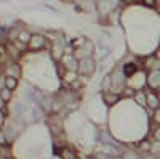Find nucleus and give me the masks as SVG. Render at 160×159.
Returning a JSON list of instances; mask_svg holds the SVG:
<instances>
[{"label": "nucleus", "mask_w": 160, "mask_h": 159, "mask_svg": "<svg viewBox=\"0 0 160 159\" xmlns=\"http://www.w3.org/2000/svg\"><path fill=\"white\" fill-rule=\"evenodd\" d=\"M122 24L125 26L127 44L131 55L146 56L160 45V15L155 10L128 5L122 13Z\"/></svg>", "instance_id": "f257e3e1"}, {"label": "nucleus", "mask_w": 160, "mask_h": 159, "mask_svg": "<svg viewBox=\"0 0 160 159\" xmlns=\"http://www.w3.org/2000/svg\"><path fill=\"white\" fill-rule=\"evenodd\" d=\"M50 48V39L45 32H32L31 40L28 44V51L31 53H40V51H48Z\"/></svg>", "instance_id": "f03ea898"}, {"label": "nucleus", "mask_w": 160, "mask_h": 159, "mask_svg": "<svg viewBox=\"0 0 160 159\" xmlns=\"http://www.w3.org/2000/svg\"><path fill=\"white\" fill-rule=\"evenodd\" d=\"M98 60L95 56H87V58H82L78 60V68H77V72L78 76L82 77H87V79H91L95 77V74L98 72Z\"/></svg>", "instance_id": "7ed1b4c3"}, {"label": "nucleus", "mask_w": 160, "mask_h": 159, "mask_svg": "<svg viewBox=\"0 0 160 159\" xmlns=\"http://www.w3.org/2000/svg\"><path fill=\"white\" fill-rule=\"evenodd\" d=\"M120 2H122V0H95V3H96V15H98V18L106 19L109 15H112L114 11H117V10H118Z\"/></svg>", "instance_id": "20e7f679"}, {"label": "nucleus", "mask_w": 160, "mask_h": 159, "mask_svg": "<svg viewBox=\"0 0 160 159\" xmlns=\"http://www.w3.org/2000/svg\"><path fill=\"white\" fill-rule=\"evenodd\" d=\"M146 76H148V72H146L142 68L138 69L133 76H130L127 79V87H130L131 90H146Z\"/></svg>", "instance_id": "39448f33"}, {"label": "nucleus", "mask_w": 160, "mask_h": 159, "mask_svg": "<svg viewBox=\"0 0 160 159\" xmlns=\"http://www.w3.org/2000/svg\"><path fill=\"white\" fill-rule=\"evenodd\" d=\"M146 88L160 92V69L148 71V76H146Z\"/></svg>", "instance_id": "423d86ee"}, {"label": "nucleus", "mask_w": 160, "mask_h": 159, "mask_svg": "<svg viewBox=\"0 0 160 159\" xmlns=\"http://www.w3.org/2000/svg\"><path fill=\"white\" fill-rule=\"evenodd\" d=\"M146 101H148V109L149 111L160 108V92L146 88Z\"/></svg>", "instance_id": "0eeeda50"}, {"label": "nucleus", "mask_w": 160, "mask_h": 159, "mask_svg": "<svg viewBox=\"0 0 160 159\" xmlns=\"http://www.w3.org/2000/svg\"><path fill=\"white\" fill-rule=\"evenodd\" d=\"M118 66H120V69H122V72L125 74V77H127V79H128L130 76H133L138 69H141V68H142V66H141V64H138V61H135V60H131V61L123 60Z\"/></svg>", "instance_id": "6e6552de"}, {"label": "nucleus", "mask_w": 160, "mask_h": 159, "mask_svg": "<svg viewBox=\"0 0 160 159\" xmlns=\"http://www.w3.org/2000/svg\"><path fill=\"white\" fill-rule=\"evenodd\" d=\"M141 66H142V69H144L146 72H148V71H155V69H160V60H157L152 53H151V55L142 56Z\"/></svg>", "instance_id": "1a4fd4ad"}, {"label": "nucleus", "mask_w": 160, "mask_h": 159, "mask_svg": "<svg viewBox=\"0 0 160 159\" xmlns=\"http://www.w3.org/2000/svg\"><path fill=\"white\" fill-rule=\"evenodd\" d=\"M59 63L68 71H77V68H78V60L74 56V53H64L62 58L59 60Z\"/></svg>", "instance_id": "9d476101"}, {"label": "nucleus", "mask_w": 160, "mask_h": 159, "mask_svg": "<svg viewBox=\"0 0 160 159\" xmlns=\"http://www.w3.org/2000/svg\"><path fill=\"white\" fill-rule=\"evenodd\" d=\"M101 100L104 101V104L108 108H112L115 106L120 100H122V95L115 93V92H101Z\"/></svg>", "instance_id": "9b49d317"}, {"label": "nucleus", "mask_w": 160, "mask_h": 159, "mask_svg": "<svg viewBox=\"0 0 160 159\" xmlns=\"http://www.w3.org/2000/svg\"><path fill=\"white\" fill-rule=\"evenodd\" d=\"M31 35H32V31H29L26 26H22V28L19 29V32H18V37H16L15 42H19V44H22V45L28 47V44H29V40H31Z\"/></svg>", "instance_id": "f8f14e48"}, {"label": "nucleus", "mask_w": 160, "mask_h": 159, "mask_svg": "<svg viewBox=\"0 0 160 159\" xmlns=\"http://www.w3.org/2000/svg\"><path fill=\"white\" fill-rule=\"evenodd\" d=\"M3 87H5V88H10V90H13V92H16L18 87H19V79L3 74Z\"/></svg>", "instance_id": "ddd939ff"}, {"label": "nucleus", "mask_w": 160, "mask_h": 159, "mask_svg": "<svg viewBox=\"0 0 160 159\" xmlns=\"http://www.w3.org/2000/svg\"><path fill=\"white\" fill-rule=\"evenodd\" d=\"M133 100H135V103L139 104L141 108L148 109V101H146V90H136L135 95H133Z\"/></svg>", "instance_id": "4468645a"}, {"label": "nucleus", "mask_w": 160, "mask_h": 159, "mask_svg": "<svg viewBox=\"0 0 160 159\" xmlns=\"http://www.w3.org/2000/svg\"><path fill=\"white\" fill-rule=\"evenodd\" d=\"M0 100H2L5 104H10L13 100H15V92L10 90V88L2 87V88H0Z\"/></svg>", "instance_id": "2eb2a0df"}, {"label": "nucleus", "mask_w": 160, "mask_h": 159, "mask_svg": "<svg viewBox=\"0 0 160 159\" xmlns=\"http://www.w3.org/2000/svg\"><path fill=\"white\" fill-rule=\"evenodd\" d=\"M59 157H61V159H78V156L75 154V151L71 150L69 146H61V150H59Z\"/></svg>", "instance_id": "dca6fc26"}, {"label": "nucleus", "mask_w": 160, "mask_h": 159, "mask_svg": "<svg viewBox=\"0 0 160 159\" xmlns=\"http://www.w3.org/2000/svg\"><path fill=\"white\" fill-rule=\"evenodd\" d=\"M139 5L148 8V10H155L157 8V0H139Z\"/></svg>", "instance_id": "f3484780"}, {"label": "nucleus", "mask_w": 160, "mask_h": 159, "mask_svg": "<svg viewBox=\"0 0 160 159\" xmlns=\"http://www.w3.org/2000/svg\"><path fill=\"white\" fill-rule=\"evenodd\" d=\"M8 121V116H7V109H0V129H3L5 124Z\"/></svg>", "instance_id": "a211bd4d"}, {"label": "nucleus", "mask_w": 160, "mask_h": 159, "mask_svg": "<svg viewBox=\"0 0 160 159\" xmlns=\"http://www.w3.org/2000/svg\"><path fill=\"white\" fill-rule=\"evenodd\" d=\"M0 146H3V148L10 146V143H8V140H7V135H5L3 129H0Z\"/></svg>", "instance_id": "6ab92c4d"}, {"label": "nucleus", "mask_w": 160, "mask_h": 159, "mask_svg": "<svg viewBox=\"0 0 160 159\" xmlns=\"http://www.w3.org/2000/svg\"><path fill=\"white\" fill-rule=\"evenodd\" d=\"M152 55H154V56H155L157 60H160V45H158V47H157V48H155V50L152 51Z\"/></svg>", "instance_id": "aec40b11"}, {"label": "nucleus", "mask_w": 160, "mask_h": 159, "mask_svg": "<svg viewBox=\"0 0 160 159\" xmlns=\"http://www.w3.org/2000/svg\"><path fill=\"white\" fill-rule=\"evenodd\" d=\"M0 159H11L8 154H0Z\"/></svg>", "instance_id": "412c9836"}]
</instances>
